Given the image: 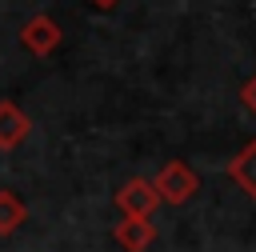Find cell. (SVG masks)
Listing matches in <instances>:
<instances>
[{
	"label": "cell",
	"instance_id": "6da1fadb",
	"mask_svg": "<svg viewBox=\"0 0 256 252\" xmlns=\"http://www.w3.org/2000/svg\"><path fill=\"white\" fill-rule=\"evenodd\" d=\"M152 188H156V196H160L164 204H188V200L200 192V176H196L184 160H168V164L156 172Z\"/></svg>",
	"mask_w": 256,
	"mask_h": 252
},
{
	"label": "cell",
	"instance_id": "7a4b0ae2",
	"mask_svg": "<svg viewBox=\"0 0 256 252\" xmlns=\"http://www.w3.org/2000/svg\"><path fill=\"white\" fill-rule=\"evenodd\" d=\"M60 24L52 20V16H32V20H24V28H20V44L32 52V56H52L56 48H60Z\"/></svg>",
	"mask_w": 256,
	"mask_h": 252
},
{
	"label": "cell",
	"instance_id": "3957f363",
	"mask_svg": "<svg viewBox=\"0 0 256 252\" xmlns=\"http://www.w3.org/2000/svg\"><path fill=\"white\" fill-rule=\"evenodd\" d=\"M156 204H160V196H156L152 180H144V176L128 180V184L116 192V208H120V216H152Z\"/></svg>",
	"mask_w": 256,
	"mask_h": 252
},
{
	"label": "cell",
	"instance_id": "277c9868",
	"mask_svg": "<svg viewBox=\"0 0 256 252\" xmlns=\"http://www.w3.org/2000/svg\"><path fill=\"white\" fill-rule=\"evenodd\" d=\"M112 240H116L124 252H144V248L156 240V224H152V216H124V220L112 228Z\"/></svg>",
	"mask_w": 256,
	"mask_h": 252
},
{
	"label": "cell",
	"instance_id": "5b68a950",
	"mask_svg": "<svg viewBox=\"0 0 256 252\" xmlns=\"http://www.w3.org/2000/svg\"><path fill=\"white\" fill-rule=\"evenodd\" d=\"M28 132H32V120L24 116V108L12 104V100H0V152L24 144Z\"/></svg>",
	"mask_w": 256,
	"mask_h": 252
},
{
	"label": "cell",
	"instance_id": "8992f818",
	"mask_svg": "<svg viewBox=\"0 0 256 252\" xmlns=\"http://www.w3.org/2000/svg\"><path fill=\"white\" fill-rule=\"evenodd\" d=\"M228 176H232V180L256 200V140H248V144L228 160Z\"/></svg>",
	"mask_w": 256,
	"mask_h": 252
},
{
	"label": "cell",
	"instance_id": "52a82bcc",
	"mask_svg": "<svg viewBox=\"0 0 256 252\" xmlns=\"http://www.w3.org/2000/svg\"><path fill=\"white\" fill-rule=\"evenodd\" d=\"M24 216H28L24 200H20L12 188H0V236H12V232L24 224Z\"/></svg>",
	"mask_w": 256,
	"mask_h": 252
},
{
	"label": "cell",
	"instance_id": "ba28073f",
	"mask_svg": "<svg viewBox=\"0 0 256 252\" xmlns=\"http://www.w3.org/2000/svg\"><path fill=\"white\" fill-rule=\"evenodd\" d=\"M240 100H244V108H248V112L256 116V76H252V80H248V84L240 88Z\"/></svg>",
	"mask_w": 256,
	"mask_h": 252
},
{
	"label": "cell",
	"instance_id": "9c48e42d",
	"mask_svg": "<svg viewBox=\"0 0 256 252\" xmlns=\"http://www.w3.org/2000/svg\"><path fill=\"white\" fill-rule=\"evenodd\" d=\"M88 4H92V8H100V12H108V8H116L120 0H88Z\"/></svg>",
	"mask_w": 256,
	"mask_h": 252
}]
</instances>
